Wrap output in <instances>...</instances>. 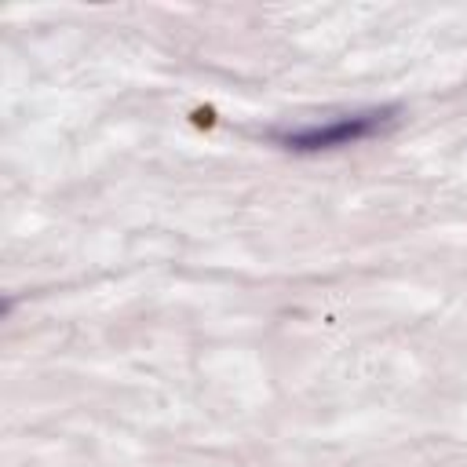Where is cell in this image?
<instances>
[{"label":"cell","mask_w":467,"mask_h":467,"mask_svg":"<svg viewBox=\"0 0 467 467\" xmlns=\"http://www.w3.org/2000/svg\"><path fill=\"white\" fill-rule=\"evenodd\" d=\"M390 120V109H368V113H350V117H336L328 124H310L299 131H285L277 135V142H285L288 150H336V146H350L372 131H379Z\"/></svg>","instance_id":"6da1fadb"}]
</instances>
